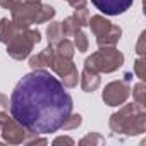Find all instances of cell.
Returning a JSON list of instances; mask_svg holds the SVG:
<instances>
[{
	"label": "cell",
	"instance_id": "cell-1",
	"mask_svg": "<svg viewBox=\"0 0 146 146\" xmlns=\"http://www.w3.org/2000/svg\"><path fill=\"white\" fill-rule=\"evenodd\" d=\"M11 115L29 132H57L72 113V98L65 86L45 69H33L16 84L11 102Z\"/></svg>",
	"mask_w": 146,
	"mask_h": 146
},
{
	"label": "cell",
	"instance_id": "cell-2",
	"mask_svg": "<svg viewBox=\"0 0 146 146\" xmlns=\"http://www.w3.org/2000/svg\"><path fill=\"white\" fill-rule=\"evenodd\" d=\"M146 127V112L144 107L139 103L124 105L119 112L110 117V129L115 134L134 136L144 132Z\"/></svg>",
	"mask_w": 146,
	"mask_h": 146
},
{
	"label": "cell",
	"instance_id": "cell-3",
	"mask_svg": "<svg viewBox=\"0 0 146 146\" xmlns=\"http://www.w3.org/2000/svg\"><path fill=\"white\" fill-rule=\"evenodd\" d=\"M12 21L19 28H29L33 24L46 23L55 17V9L52 5H45L40 0H21V2L11 11Z\"/></svg>",
	"mask_w": 146,
	"mask_h": 146
},
{
	"label": "cell",
	"instance_id": "cell-4",
	"mask_svg": "<svg viewBox=\"0 0 146 146\" xmlns=\"http://www.w3.org/2000/svg\"><path fill=\"white\" fill-rule=\"evenodd\" d=\"M41 33L31 28H17L16 33L11 36V40L5 43L7 45V53L14 60H24L29 57L31 50L35 48L36 43H40Z\"/></svg>",
	"mask_w": 146,
	"mask_h": 146
},
{
	"label": "cell",
	"instance_id": "cell-5",
	"mask_svg": "<svg viewBox=\"0 0 146 146\" xmlns=\"http://www.w3.org/2000/svg\"><path fill=\"white\" fill-rule=\"evenodd\" d=\"M124 64V55L113 48V46H100L98 52H95L91 57L84 60V67L91 69L95 72H113Z\"/></svg>",
	"mask_w": 146,
	"mask_h": 146
},
{
	"label": "cell",
	"instance_id": "cell-6",
	"mask_svg": "<svg viewBox=\"0 0 146 146\" xmlns=\"http://www.w3.org/2000/svg\"><path fill=\"white\" fill-rule=\"evenodd\" d=\"M88 24L91 28V33L96 36L98 46H115L120 40L122 29L117 24H112L103 16H93L88 19Z\"/></svg>",
	"mask_w": 146,
	"mask_h": 146
},
{
	"label": "cell",
	"instance_id": "cell-7",
	"mask_svg": "<svg viewBox=\"0 0 146 146\" xmlns=\"http://www.w3.org/2000/svg\"><path fill=\"white\" fill-rule=\"evenodd\" d=\"M0 134L9 144H24L31 132L26 131L12 115L9 117L5 110H0Z\"/></svg>",
	"mask_w": 146,
	"mask_h": 146
},
{
	"label": "cell",
	"instance_id": "cell-8",
	"mask_svg": "<svg viewBox=\"0 0 146 146\" xmlns=\"http://www.w3.org/2000/svg\"><path fill=\"white\" fill-rule=\"evenodd\" d=\"M53 69V72L62 79V84L65 88H74L78 86V81H79V74H78V69L76 65L72 64V58H64V57H58L55 53V58L50 65Z\"/></svg>",
	"mask_w": 146,
	"mask_h": 146
},
{
	"label": "cell",
	"instance_id": "cell-9",
	"mask_svg": "<svg viewBox=\"0 0 146 146\" xmlns=\"http://www.w3.org/2000/svg\"><path fill=\"white\" fill-rule=\"evenodd\" d=\"M131 95V86L127 81H112L105 86L102 98L107 105L110 107H119L122 105Z\"/></svg>",
	"mask_w": 146,
	"mask_h": 146
},
{
	"label": "cell",
	"instance_id": "cell-10",
	"mask_svg": "<svg viewBox=\"0 0 146 146\" xmlns=\"http://www.w3.org/2000/svg\"><path fill=\"white\" fill-rule=\"evenodd\" d=\"M88 19H90V11H88V7L76 9L74 14L62 21V29H64L65 36H72V33H76L78 29H83V28L88 24Z\"/></svg>",
	"mask_w": 146,
	"mask_h": 146
},
{
	"label": "cell",
	"instance_id": "cell-11",
	"mask_svg": "<svg viewBox=\"0 0 146 146\" xmlns=\"http://www.w3.org/2000/svg\"><path fill=\"white\" fill-rule=\"evenodd\" d=\"M134 0H91V4L103 12L105 16H119L124 14L131 5H132Z\"/></svg>",
	"mask_w": 146,
	"mask_h": 146
},
{
	"label": "cell",
	"instance_id": "cell-12",
	"mask_svg": "<svg viewBox=\"0 0 146 146\" xmlns=\"http://www.w3.org/2000/svg\"><path fill=\"white\" fill-rule=\"evenodd\" d=\"M55 58V48L48 45V48L41 50L40 53L29 57V67L31 69H45V67H50L52 62Z\"/></svg>",
	"mask_w": 146,
	"mask_h": 146
},
{
	"label": "cell",
	"instance_id": "cell-13",
	"mask_svg": "<svg viewBox=\"0 0 146 146\" xmlns=\"http://www.w3.org/2000/svg\"><path fill=\"white\" fill-rule=\"evenodd\" d=\"M100 86V76L98 72L91 70V69H83V74H81V88L86 93H93L95 90H98Z\"/></svg>",
	"mask_w": 146,
	"mask_h": 146
},
{
	"label": "cell",
	"instance_id": "cell-14",
	"mask_svg": "<svg viewBox=\"0 0 146 146\" xmlns=\"http://www.w3.org/2000/svg\"><path fill=\"white\" fill-rule=\"evenodd\" d=\"M46 38H48V45L55 48L65 38V33L62 29V23H57V21L50 23V26L46 28Z\"/></svg>",
	"mask_w": 146,
	"mask_h": 146
},
{
	"label": "cell",
	"instance_id": "cell-15",
	"mask_svg": "<svg viewBox=\"0 0 146 146\" xmlns=\"http://www.w3.org/2000/svg\"><path fill=\"white\" fill-rule=\"evenodd\" d=\"M17 28H19V26H17L12 19H7V17L0 19V41H2V43H7V41L11 40V36L16 33Z\"/></svg>",
	"mask_w": 146,
	"mask_h": 146
},
{
	"label": "cell",
	"instance_id": "cell-16",
	"mask_svg": "<svg viewBox=\"0 0 146 146\" xmlns=\"http://www.w3.org/2000/svg\"><path fill=\"white\" fill-rule=\"evenodd\" d=\"M74 43L72 41H69V40H62L57 46H55V53L58 55V57H64V58H72L74 57Z\"/></svg>",
	"mask_w": 146,
	"mask_h": 146
},
{
	"label": "cell",
	"instance_id": "cell-17",
	"mask_svg": "<svg viewBox=\"0 0 146 146\" xmlns=\"http://www.w3.org/2000/svg\"><path fill=\"white\" fill-rule=\"evenodd\" d=\"M72 43H74V48H78L79 52H86L88 50V38H86V35L83 33V29H78L76 33H72Z\"/></svg>",
	"mask_w": 146,
	"mask_h": 146
},
{
	"label": "cell",
	"instance_id": "cell-18",
	"mask_svg": "<svg viewBox=\"0 0 146 146\" xmlns=\"http://www.w3.org/2000/svg\"><path fill=\"white\" fill-rule=\"evenodd\" d=\"M132 96H134V102H136V103H139V105L144 107V103H146V86H144L143 81H139V83L134 86Z\"/></svg>",
	"mask_w": 146,
	"mask_h": 146
},
{
	"label": "cell",
	"instance_id": "cell-19",
	"mask_svg": "<svg viewBox=\"0 0 146 146\" xmlns=\"http://www.w3.org/2000/svg\"><path fill=\"white\" fill-rule=\"evenodd\" d=\"M81 122H83V117H81L79 113H70V115L65 119V122L62 124V127H60V129H64V131L76 129V127H79V125H81Z\"/></svg>",
	"mask_w": 146,
	"mask_h": 146
},
{
	"label": "cell",
	"instance_id": "cell-20",
	"mask_svg": "<svg viewBox=\"0 0 146 146\" xmlns=\"http://www.w3.org/2000/svg\"><path fill=\"white\" fill-rule=\"evenodd\" d=\"M144 67H146V60H144V57H139L136 60V64H134V72H136V76L141 81L146 79V70H144Z\"/></svg>",
	"mask_w": 146,
	"mask_h": 146
},
{
	"label": "cell",
	"instance_id": "cell-21",
	"mask_svg": "<svg viewBox=\"0 0 146 146\" xmlns=\"http://www.w3.org/2000/svg\"><path fill=\"white\" fill-rule=\"evenodd\" d=\"M103 144L105 143V139L98 134V132H91V134H88V136H84L81 141H79V144Z\"/></svg>",
	"mask_w": 146,
	"mask_h": 146
},
{
	"label": "cell",
	"instance_id": "cell-22",
	"mask_svg": "<svg viewBox=\"0 0 146 146\" xmlns=\"http://www.w3.org/2000/svg\"><path fill=\"white\" fill-rule=\"evenodd\" d=\"M144 36H146V33L143 31V33H141V36H139L137 46H136V52H137V55H139V57H144Z\"/></svg>",
	"mask_w": 146,
	"mask_h": 146
},
{
	"label": "cell",
	"instance_id": "cell-23",
	"mask_svg": "<svg viewBox=\"0 0 146 146\" xmlns=\"http://www.w3.org/2000/svg\"><path fill=\"white\" fill-rule=\"evenodd\" d=\"M19 2L21 0H0V5H2L4 9H7V11H12Z\"/></svg>",
	"mask_w": 146,
	"mask_h": 146
},
{
	"label": "cell",
	"instance_id": "cell-24",
	"mask_svg": "<svg viewBox=\"0 0 146 146\" xmlns=\"http://www.w3.org/2000/svg\"><path fill=\"white\" fill-rule=\"evenodd\" d=\"M65 2H67L72 9H81V7H86V0H65Z\"/></svg>",
	"mask_w": 146,
	"mask_h": 146
},
{
	"label": "cell",
	"instance_id": "cell-25",
	"mask_svg": "<svg viewBox=\"0 0 146 146\" xmlns=\"http://www.w3.org/2000/svg\"><path fill=\"white\" fill-rule=\"evenodd\" d=\"M53 144H74V141L70 137H67V136H60V137H57L53 141Z\"/></svg>",
	"mask_w": 146,
	"mask_h": 146
},
{
	"label": "cell",
	"instance_id": "cell-26",
	"mask_svg": "<svg viewBox=\"0 0 146 146\" xmlns=\"http://www.w3.org/2000/svg\"><path fill=\"white\" fill-rule=\"evenodd\" d=\"M7 108H9V98L0 93V110H7Z\"/></svg>",
	"mask_w": 146,
	"mask_h": 146
}]
</instances>
